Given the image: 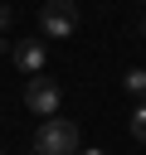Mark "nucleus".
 <instances>
[{
	"instance_id": "obj_7",
	"label": "nucleus",
	"mask_w": 146,
	"mask_h": 155,
	"mask_svg": "<svg viewBox=\"0 0 146 155\" xmlns=\"http://www.w3.org/2000/svg\"><path fill=\"white\" fill-rule=\"evenodd\" d=\"M5 34H10V10L0 5V48H10V39H5Z\"/></svg>"
},
{
	"instance_id": "obj_3",
	"label": "nucleus",
	"mask_w": 146,
	"mask_h": 155,
	"mask_svg": "<svg viewBox=\"0 0 146 155\" xmlns=\"http://www.w3.org/2000/svg\"><path fill=\"white\" fill-rule=\"evenodd\" d=\"M58 102H63V87H58L54 78H44V73H39V78H29V82H24V107H29L34 116H44V121H49V116L58 111Z\"/></svg>"
},
{
	"instance_id": "obj_5",
	"label": "nucleus",
	"mask_w": 146,
	"mask_h": 155,
	"mask_svg": "<svg viewBox=\"0 0 146 155\" xmlns=\"http://www.w3.org/2000/svg\"><path fill=\"white\" fill-rule=\"evenodd\" d=\"M122 82H127V92H131L136 102H146V68H127Z\"/></svg>"
},
{
	"instance_id": "obj_2",
	"label": "nucleus",
	"mask_w": 146,
	"mask_h": 155,
	"mask_svg": "<svg viewBox=\"0 0 146 155\" xmlns=\"http://www.w3.org/2000/svg\"><path fill=\"white\" fill-rule=\"evenodd\" d=\"M39 29L49 39H73V29H78V0H44Z\"/></svg>"
},
{
	"instance_id": "obj_4",
	"label": "nucleus",
	"mask_w": 146,
	"mask_h": 155,
	"mask_svg": "<svg viewBox=\"0 0 146 155\" xmlns=\"http://www.w3.org/2000/svg\"><path fill=\"white\" fill-rule=\"evenodd\" d=\"M44 58H49V53H44V39H19V44L10 48V63H15L24 78H39V73H44Z\"/></svg>"
},
{
	"instance_id": "obj_1",
	"label": "nucleus",
	"mask_w": 146,
	"mask_h": 155,
	"mask_svg": "<svg viewBox=\"0 0 146 155\" xmlns=\"http://www.w3.org/2000/svg\"><path fill=\"white\" fill-rule=\"evenodd\" d=\"M34 155H78V126L63 116H49L34 136Z\"/></svg>"
},
{
	"instance_id": "obj_6",
	"label": "nucleus",
	"mask_w": 146,
	"mask_h": 155,
	"mask_svg": "<svg viewBox=\"0 0 146 155\" xmlns=\"http://www.w3.org/2000/svg\"><path fill=\"white\" fill-rule=\"evenodd\" d=\"M127 126H131V136H136V140L146 145V102H141V107L131 111V121H127Z\"/></svg>"
},
{
	"instance_id": "obj_10",
	"label": "nucleus",
	"mask_w": 146,
	"mask_h": 155,
	"mask_svg": "<svg viewBox=\"0 0 146 155\" xmlns=\"http://www.w3.org/2000/svg\"><path fill=\"white\" fill-rule=\"evenodd\" d=\"M141 5H146V0H141Z\"/></svg>"
},
{
	"instance_id": "obj_11",
	"label": "nucleus",
	"mask_w": 146,
	"mask_h": 155,
	"mask_svg": "<svg viewBox=\"0 0 146 155\" xmlns=\"http://www.w3.org/2000/svg\"><path fill=\"white\" fill-rule=\"evenodd\" d=\"M0 155H5V150H0Z\"/></svg>"
},
{
	"instance_id": "obj_9",
	"label": "nucleus",
	"mask_w": 146,
	"mask_h": 155,
	"mask_svg": "<svg viewBox=\"0 0 146 155\" xmlns=\"http://www.w3.org/2000/svg\"><path fill=\"white\" fill-rule=\"evenodd\" d=\"M141 34H146V15H141Z\"/></svg>"
},
{
	"instance_id": "obj_8",
	"label": "nucleus",
	"mask_w": 146,
	"mask_h": 155,
	"mask_svg": "<svg viewBox=\"0 0 146 155\" xmlns=\"http://www.w3.org/2000/svg\"><path fill=\"white\" fill-rule=\"evenodd\" d=\"M78 155H107V150H97V145H88V150H83V145H78Z\"/></svg>"
}]
</instances>
